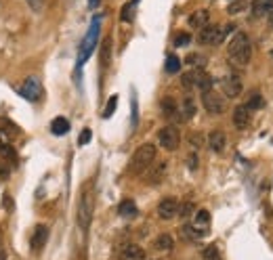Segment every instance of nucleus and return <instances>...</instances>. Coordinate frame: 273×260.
Returning <instances> with one entry per match:
<instances>
[{
	"instance_id": "32",
	"label": "nucleus",
	"mask_w": 273,
	"mask_h": 260,
	"mask_svg": "<svg viewBox=\"0 0 273 260\" xmlns=\"http://www.w3.org/2000/svg\"><path fill=\"white\" fill-rule=\"evenodd\" d=\"M109 38H105L103 40V47H101V63L103 65H108L109 63Z\"/></svg>"
},
{
	"instance_id": "15",
	"label": "nucleus",
	"mask_w": 273,
	"mask_h": 260,
	"mask_svg": "<svg viewBox=\"0 0 273 260\" xmlns=\"http://www.w3.org/2000/svg\"><path fill=\"white\" fill-rule=\"evenodd\" d=\"M120 256H122V260H145V250L137 244H128L122 248Z\"/></svg>"
},
{
	"instance_id": "14",
	"label": "nucleus",
	"mask_w": 273,
	"mask_h": 260,
	"mask_svg": "<svg viewBox=\"0 0 273 260\" xmlns=\"http://www.w3.org/2000/svg\"><path fill=\"white\" fill-rule=\"evenodd\" d=\"M233 124H235L237 130H246V128H248V124H250V111L246 109L244 105H237L235 109H233Z\"/></svg>"
},
{
	"instance_id": "5",
	"label": "nucleus",
	"mask_w": 273,
	"mask_h": 260,
	"mask_svg": "<svg viewBox=\"0 0 273 260\" xmlns=\"http://www.w3.org/2000/svg\"><path fill=\"white\" fill-rule=\"evenodd\" d=\"M202 105H204V109L208 113H215V115H221L225 111V99L215 91L202 93Z\"/></svg>"
},
{
	"instance_id": "4",
	"label": "nucleus",
	"mask_w": 273,
	"mask_h": 260,
	"mask_svg": "<svg viewBox=\"0 0 273 260\" xmlns=\"http://www.w3.org/2000/svg\"><path fill=\"white\" fill-rule=\"evenodd\" d=\"M93 210H95V195L91 189H84L80 195V202H78V225H80L82 231L91 227Z\"/></svg>"
},
{
	"instance_id": "13",
	"label": "nucleus",
	"mask_w": 273,
	"mask_h": 260,
	"mask_svg": "<svg viewBox=\"0 0 273 260\" xmlns=\"http://www.w3.org/2000/svg\"><path fill=\"white\" fill-rule=\"evenodd\" d=\"M193 84H196V88L202 93L213 91V78H210L204 69H193Z\"/></svg>"
},
{
	"instance_id": "34",
	"label": "nucleus",
	"mask_w": 273,
	"mask_h": 260,
	"mask_svg": "<svg viewBox=\"0 0 273 260\" xmlns=\"http://www.w3.org/2000/svg\"><path fill=\"white\" fill-rule=\"evenodd\" d=\"M185 61H187V63L189 65H193V67H198V69H202V67H204V57H200V55H196V52H193V55H189L187 59H185Z\"/></svg>"
},
{
	"instance_id": "2",
	"label": "nucleus",
	"mask_w": 273,
	"mask_h": 260,
	"mask_svg": "<svg viewBox=\"0 0 273 260\" xmlns=\"http://www.w3.org/2000/svg\"><path fill=\"white\" fill-rule=\"evenodd\" d=\"M154 159H156V145H152V143H143V145L133 154V157H130L128 170L133 174H141L154 164Z\"/></svg>"
},
{
	"instance_id": "9",
	"label": "nucleus",
	"mask_w": 273,
	"mask_h": 260,
	"mask_svg": "<svg viewBox=\"0 0 273 260\" xmlns=\"http://www.w3.org/2000/svg\"><path fill=\"white\" fill-rule=\"evenodd\" d=\"M221 86H223V93H225L229 99H237V97L242 95V91H244L242 78H240V76H235V74L225 76V78L221 80Z\"/></svg>"
},
{
	"instance_id": "18",
	"label": "nucleus",
	"mask_w": 273,
	"mask_h": 260,
	"mask_svg": "<svg viewBox=\"0 0 273 260\" xmlns=\"http://www.w3.org/2000/svg\"><path fill=\"white\" fill-rule=\"evenodd\" d=\"M208 225H210V212H208V210H198V212H196V218H193V227L206 235V233H208L206 227H208Z\"/></svg>"
},
{
	"instance_id": "29",
	"label": "nucleus",
	"mask_w": 273,
	"mask_h": 260,
	"mask_svg": "<svg viewBox=\"0 0 273 260\" xmlns=\"http://www.w3.org/2000/svg\"><path fill=\"white\" fill-rule=\"evenodd\" d=\"M202 260H221V254H218L217 246H206L202 250Z\"/></svg>"
},
{
	"instance_id": "10",
	"label": "nucleus",
	"mask_w": 273,
	"mask_h": 260,
	"mask_svg": "<svg viewBox=\"0 0 273 260\" xmlns=\"http://www.w3.org/2000/svg\"><path fill=\"white\" fill-rule=\"evenodd\" d=\"M179 214V202L174 197H164V200L158 204V216L162 220H172Z\"/></svg>"
},
{
	"instance_id": "28",
	"label": "nucleus",
	"mask_w": 273,
	"mask_h": 260,
	"mask_svg": "<svg viewBox=\"0 0 273 260\" xmlns=\"http://www.w3.org/2000/svg\"><path fill=\"white\" fill-rule=\"evenodd\" d=\"M120 19H122V21H126V23H130V21L135 19V2H128V4L122 6Z\"/></svg>"
},
{
	"instance_id": "43",
	"label": "nucleus",
	"mask_w": 273,
	"mask_h": 260,
	"mask_svg": "<svg viewBox=\"0 0 273 260\" xmlns=\"http://www.w3.org/2000/svg\"><path fill=\"white\" fill-rule=\"evenodd\" d=\"M99 4H101V0H89V8H93V11H95V8L99 6Z\"/></svg>"
},
{
	"instance_id": "47",
	"label": "nucleus",
	"mask_w": 273,
	"mask_h": 260,
	"mask_svg": "<svg viewBox=\"0 0 273 260\" xmlns=\"http://www.w3.org/2000/svg\"><path fill=\"white\" fill-rule=\"evenodd\" d=\"M233 2H237V0H233Z\"/></svg>"
},
{
	"instance_id": "6",
	"label": "nucleus",
	"mask_w": 273,
	"mask_h": 260,
	"mask_svg": "<svg viewBox=\"0 0 273 260\" xmlns=\"http://www.w3.org/2000/svg\"><path fill=\"white\" fill-rule=\"evenodd\" d=\"M158 143L166 149V151H174L179 147L181 143V134H179V128L174 126H164L160 132H158Z\"/></svg>"
},
{
	"instance_id": "46",
	"label": "nucleus",
	"mask_w": 273,
	"mask_h": 260,
	"mask_svg": "<svg viewBox=\"0 0 273 260\" xmlns=\"http://www.w3.org/2000/svg\"><path fill=\"white\" fill-rule=\"evenodd\" d=\"M269 23H271V28H273V13L269 15Z\"/></svg>"
},
{
	"instance_id": "24",
	"label": "nucleus",
	"mask_w": 273,
	"mask_h": 260,
	"mask_svg": "<svg viewBox=\"0 0 273 260\" xmlns=\"http://www.w3.org/2000/svg\"><path fill=\"white\" fill-rule=\"evenodd\" d=\"M162 113L166 115V118H177V115H179V105L174 103V99H170V97L164 99V101H162Z\"/></svg>"
},
{
	"instance_id": "26",
	"label": "nucleus",
	"mask_w": 273,
	"mask_h": 260,
	"mask_svg": "<svg viewBox=\"0 0 273 260\" xmlns=\"http://www.w3.org/2000/svg\"><path fill=\"white\" fill-rule=\"evenodd\" d=\"M0 159H8V162H17V154H15V149L8 145V143H0Z\"/></svg>"
},
{
	"instance_id": "19",
	"label": "nucleus",
	"mask_w": 273,
	"mask_h": 260,
	"mask_svg": "<svg viewBox=\"0 0 273 260\" xmlns=\"http://www.w3.org/2000/svg\"><path fill=\"white\" fill-rule=\"evenodd\" d=\"M208 19H210V15H208V11H204V8H200V11H196L191 17H189V25L191 28H206L208 25Z\"/></svg>"
},
{
	"instance_id": "31",
	"label": "nucleus",
	"mask_w": 273,
	"mask_h": 260,
	"mask_svg": "<svg viewBox=\"0 0 273 260\" xmlns=\"http://www.w3.org/2000/svg\"><path fill=\"white\" fill-rule=\"evenodd\" d=\"M116 105H118V97L113 95L111 99H109V103L105 105V111H103V118H111L113 115V111H116Z\"/></svg>"
},
{
	"instance_id": "1",
	"label": "nucleus",
	"mask_w": 273,
	"mask_h": 260,
	"mask_svg": "<svg viewBox=\"0 0 273 260\" xmlns=\"http://www.w3.org/2000/svg\"><path fill=\"white\" fill-rule=\"evenodd\" d=\"M250 57H252V47L248 36L244 32H237L229 42V61L235 67H246L250 63Z\"/></svg>"
},
{
	"instance_id": "21",
	"label": "nucleus",
	"mask_w": 273,
	"mask_h": 260,
	"mask_svg": "<svg viewBox=\"0 0 273 260\" xmlns=\"http://www.w3.org/2000/svg\"><path fill=\"white\" fill-rule=\"evenodd\" d=\"M51 132L53 134H57V137H63V134H67L69 132V122L65 120V118H55L51 122Z\"/></svg>"
},
{
	"instance_id": "16",
	"label": "nucleus",
	"mask_w": 273,
	"mask_h": 260,
	"mask_svg": "<svg viewBox=\"0 0 273 260\" xmlns=\"http://www.w3.org/2000/svg\"><path fill=\"white\" fill-rule=\"evenodd\" d=\"M273 13V0H254L252 2V15L254 17H265Z\"/></svg>"
},
{
	"instance_id": "17",
	"label": "nucleus",
	"mask_w": 273,
	"mask_h": 260,
	"mask_svg": "<svg viewBox=\"0 0 273 260\" xmlns=\"http://www.w3.org/2000/svg\"><path fill=\"white\" fill-rule=\"evenodd\" d=\"M166 174V162H158L152 170H149V174H147V183L149 185H158L164 178Z\"/></svg>"
},
{
	"instance_id": "25",
	"label": "nucleus",
	"mask_w": 273,
	"mask_h": 260,
	"mask_svg": "<svg viewBox=\"0 0 273 260\" xmlns=\"http://www.w3.org/2000/svg\"><path fill=\"white\" fill-rule=\"evenodd\" d=\"M246 109L248 111H257V109H261L263 107V97H261V93L259 91H252L250 95H248V101H246Z\"/></svg>"
},
{
	"instance_id": "22",
	"label": "nucleus",
	"mask_w": 273,
	"mask_h": 260,
	"mask_svg": "<svg viewBox=\"0 0 273 260\" xmlns=\"http://www.w3.org/2000/svg\"><path fill=\"white\" fill-rule=\"evenodd\" d=\"M172 246H174V241H172V237L168 235V233H162V235H158L156 241H154V248L160 250V252H168V250H172Z\"/></svg>"
},
{
	"instance_id": "12",
	"label": "nucleus",
	"mask_w": 273,
	"mask_h": 260,
	"mask_svg": "<svg viewBox=\"0 0 273 260\" xmlns=\"http://www.w3.org/2000/svg\"><path fill=\"white\" fill-rule=\"evenodd\" d=\"M225 145H227L225 132L213 130V132L208 134V147H210V151H215V154H223V151H225Z\"/></svg>"
},
{
	"instance_id": "30",
	"label": "nucleus",
	"mask_w": 273,
	"mask_h": 260,
	"mask_svg": "<svg viewBox=\"0 0 273 260\" xmlns=\"http://www.w3.org/2000/svg\"><path fill=\"white\" fill-rule=\"evenodd\" d=\"M187 44H191V34H187V32H181V34H177L174 36V47H187Z\"/></svg>"
},
{
	"instance_id": "36",
	"label": "nucleus",
	"mask_w": 273,
	"mask_h": 260,
	"mask_svg": "<svg viewBox=\"0 0 273 260\" xmlns=\"http://www.w3.org/2000/svg\"><path fill=\"white\" fill-rule=\"evenodd\" d=\"M93 139V132H91V128H84L82 130V134H80V139H78V145H86Z\"/></svg>"
},
{
	"instance_id": "39",
	"label": "nucleus",
	"mask_w": 273,
	"mask_h": 260,
	"mask_svg": "<svg viewBox=\"0 0 273 260\" xmlns=\"http://www.w3.org/2000/svg\"><path fill=\"white\" fill-rule=\"evenodd\" d=\"M242 8H244V2H242V0H237V2H231V4H229L227 11L231 13V15H235V13H240Z\"/></svg>"
},
{
	"instance_id": "33",
	"label": "nucleus",
	"mask_w": 273,
	"mask_h": 260,
	"mask_svg": "<svg viewBox=\"0 0 273 260\" xmlns=\"http://www.w3.org/2000/svg\"><path fill=\"white\" fill-rule=\"evenodd\" d=\"M181 84L185 91H191V88H196V84H193V71H189V74H183L181 76Z\"/></svg>"
},
{
	"instance_id": "3",
	"label": "nucleus",
	"mask_w": 273,
	"mask_h": 260,
	"mask_svg": "<svg viewBox=\"0 0 273 260\" xmlns=\"http://www.w3.org/2000/svg\"><path fill=\"white\" fill-rule=\"evenodd\" d=\"M99 32H101V19L99 17H95L93 23H91V30L86 32L84 40L80 44V55H78V67L84 65V61L93 55V51L97 47V40H99Z\"/></svg>"
},
{
	"instance_id": "8",
	"label": "nucleus",
	"mask_w": 273,
	"mask_h": 260,
	"mask_svg": "<svg viewBox=\"0 0 273 260\" xmlns=\"http://www.w3.org/2000/svg\"><path fill=\"white\" fill-rule=\"evenodd\" d=\"M225 38V28H218V25H206L202 28L200 34H198V42L200 44H218Z\"/></svg>"
},
{
	"instance_id": "41",
	"label": "nucleus",
	"mask_w": 273,
	"mask_h": 260,
	"mask_svg": "<svg viewBox=\"0 0 273 260\" xmlns=\"http://www.w3.org/2000/svg\"><path fill=\"white\" fill-rule=\"evenodd\" d=\"M187 166H189L191 170H196V168H198V156H196V154H191V156L187 157Z\"/></svg>"
},
{
	"instance_id": "23",
	"label": "nucleus",
	"mask_w": 273,
	"mask_h": 260,
	"mask_svg": "<svg viewBox=\"0 0 273 260\" xmlns=\"http://www.w3.org/2000/svg\"><path fill=\"white\" fill-rule=\"evenodd\" d=\"M196 115V103H193L191 97H185L181 103V118L183 120H191Z\"/></svg>"
},
{
	"instance_id": "27",
	"label": "nucleus",
	"mask_w": 273,
	"mask_h": 260,
	"mask_svg": "<svg viewBox=\"0 0 273 260\" xmlns=\"http://www.w3.org/2000/svg\"><path fill=\"white\" fill-rule=\"evenodd\" d=\"M164 69L168 71V74H179V71H181V59L174 57V55H168V57H166Z\"/></svg>"
},
{
	"instance_id": "45",
	"label": "nucleus",
	"mask_w": 273,
	"mask_h": 260,
	"mask_svg": "<svg viewBox=\"0 0 273 260\" xmlns=\"http://www.w3.org/2000/svg\"><path fill=\"white\" fill-rule=\"evenodd\" d=\"M0 250H2V231H0Z\"/></svg>"
},
{
	"instance_id": "37",
	"label": "nucleus",
	"mask_w": 273,
	"mask_h": 260,
	"mask_svg": "<svg viewBox=\"0 0 273 260\" xmlns=\"http://www.w3.org/2000/svg\"><path fill=\"white\" fill-rule=\"evenodd\" d=\"M8 174H11V168L6 166L4 159H0V178H2V181H6Z\"/></svg>"
},
{
	"instance_id": "44",
	"label": "nucleus",
	"mask_w": 273,
	"mask_h": 260,
	"mask_svg": "<svg viewBox=\"0 0 273 260\" xmlns=\"http://www.w3.org/2000/svg\"><path fill=\"white\" fill-rule=\"evenodd\" d=\"M0 260H6V252H4V250H0Z\"/></svg>"
},
{
	"instance_id": "7",
	"label": "nucleus",
	"mask_w": 273,
	"mask_h": 260,
	"mask_svg": "<svg viewBox=\"0 0 273 260\" xmlns=\"http://www.w3.org/2000/svg\"><path fill=\"white\" fill-rule=\"evenodd\" d=\"M19 95H21L23 99H28V101H32V103L40 101V97H42V84H40V80L34 78V76H30V78L23 82V86L19 88Z\"/></svg>"
},
{
	"instance_id": "35",
	"label": "nucleus",
	"mask_w": 273,
	"mask_h": 260,
	"mask_svg": "<svg viewBox=\"0 0 273 260\" xmlns=\"http://www.w3.org/2000/svg\"><path fill=\"white\" fill-rule=\"evenodd\" d=\"M191 212H193V204H183L179 206V214H181V218H189L191 216Z\"/></svg>"
},
{
	"instance_id": "40",
	"label": "nucleus",
	"mask_w": 273,
	"mask_h": 260,
	"mask_svg": "<svg viewBox=\"0 0 273 260\" xmlns=\"http://www.w3.org/2000/svg\"><path fill=\"white\" fill-rule=\"evenodd\" d=\"M189 143L193 147H202V137L200 134H189Z\"/></svg>"
},
{
	"instance_id": "20",
	"label": "nucleus",
	"mask_w": 273,
	"mask_h": 260,
	"mask_svg": "<svg viewBox=\"0 0 273 260\" xmlns=\"http://www.w3.org/2000/svg\"><path fill=\"white\" fill-rule=\"evenodd\" d=\"M118 212H120V216L122 218H135L137 216V204L133 200H124L120 206H118Z\"/></svg>"
},
{
	"instance_id": "38",
	"label": "nucleus",
	"mask_w": 273,
	"mask_h": 260,
	"mask_svg": "<svg viewBox=\"0 0 273 260\" xmlns=\"http://www.w3.org/2000/svg\"><path fill=\"white\" fill-rule=\"evenodd\" d=\"M30 6H32V11H36V13H40L42 11V6H45V0H25Z\"/></svg>"
},
{
	"instance_id": "42",
	"label": "nucleus",
	"mask_w": 273,
	"mask_h": 260,
	"mask_svg": "<svg viewBox=\"0 0 273 260\" xmlns=\"http://www.w3.org/2000/svg\"><path fill=\"white\" fill-rule=\"evenodd\" d=\"M4 208H8V210H13V202H11V197H8L6 193H4Z\"/></svg>"
},
{
	"instance_id": "11",
	"label": "nucleus",
	"mask_w": 273,
	"mask_h": 260,
	"mask_svg": "<svg viewBox=\"0 0 273 260\" xmlns=\"http://www.w3.org/2000/svg\"><path fill=\"white\" fill-rule=\"evenodd\" d=\"M47 239H49V227L47 225H38L36 229H34V235L30 239L32 252H40V250L47 246Z\"/></svg>"
}]
</instances>
